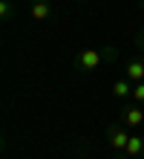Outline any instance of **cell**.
<instances>
[{"label":"cell","mask_w":144,"mask_h":159,"mask_svg":"<svg viewBox=\"0 0 144 159\" xmlns=\"http://www.w3.org/2000/svg\"><path fill=\"white\" fill-rule=\"evenodd\" d=\"M115 58V49H84L78 55V70L81 72H92V70H98L104 61H112Z\"/></svg>","instance_id":"1"},{"label":"cell","mask_w":144,"mask_h":159,"mask_svg":"<svg viewBox=\"0 0 144 159\" xmlns=\"http://www.w3.org/2000/svg\"><path fill=\"white\" fill-rule=\"evenodd\" d=\"M127 78H130L133 84L144 81V61H130V64H127Z\"/></svg>","instance_id":"7"},{"label":"cell","mask_w":144,"mask_h":159,"mask_svg":"<svg viewBox=\"0 0 144 159\" xmlns=\"http://www.w3.org/2000/svg\"><path fill=\"white\" fill-rule=\"evenodd\" d=\"M133 101H136V104H144V81L133 84Z\"/></svg>","instance_id":"8"},{"label":"cell","mask_w":144,"mask_h":159,"mask_svg":"<svg viewBox=\"0 0 144 159\" xmlns=\"http://www.w3.org/2000/svg\"><path fill=\"white\" fill-rule=\"evenodd\" d=\"M130 130L124 127V125H110L107 127V139H110V148H115V151H121L124 153V148H127V142H130Z\"/></svg>","instance_id":"2"},{"label":"cell","mask_w":144,"mask_h":159,"mask_svg":"<svg viewBox=\"0 0 144 159\" xmlns=\"http://www.w3.org/2000/svg\"><path fill=\"white\" fill-rule=\"evenodd\" d=\"M112 96L115 98H127V96H133V81L130 78H118L112 84Z\"/></svg>","instance_id":"6"},{"label":"cell","mask_w":144,"mask_h":159,"mask_svg":"<svg viewBox=\"0 0 144 159\" xmlns=\"http://www.w3.org/2000/svg\"><path fill=\"white\" fill-rule=\"evenodd\" d=\"M0 17H3V20H9V17H12V3H9V0H3V3H0Z\"/></svg>","instance_id":"9"},{"label":"cell","mask_w":144,"mask_h":159,"mask_svg":"<svg viewBox=\"0 0 144 159\" xmlns=\"http://www.w3.org/2000/svg\"><path fill=\"white\" fill-rule=\"evenodd\" d=\"M141 121H144V110H141V107L133 104V107H124V110H121V125H124V127H138Z\"/></svg>","instance_id":"3"},{"label":"cell","mask_w":144,"mask_h":159,"mask_svg":"<svg viewBox=\"0 0 144 159\" xmlns=\"http://www.w3.org/2000/svg\"><path fill=\"white\" fill-rule=\"evenodd\" d=\"M124 153H127L130 159L144 156V136H130V142H127V148H124Z\"/></svg>","instance_id":"5"},{"label":"cell","mask_w":144,"mask_h":159,"mask_svg":"<svg viewBox=\"0 0 144 159\" xmlns=\"http://www.w3.org/2000/svg\"><path fill=\"white\" fill-rule=\"evenodd\" d=\"M29 15H32L35 17V20H49V17H52V3H49V0H35V3L32 6H29Z\"/></svg>","instance_id":"4"}]
</instances>
